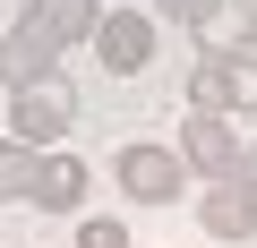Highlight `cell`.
I'll return each mask as SVG.
<instances>
[{"label":"cell","mask_w":257,"mask_h":248,"mask_svg":"<svg viewBox=\"0 0 257 248\" xmlns=\"http://www.w3.org/2000/svg\"><path fill=\"white\" fill-rule=\"evenodd\" d=\"M197 222H206L214 239H257V188H248V180H206Z\"/></svg>","instance_id":"cell-6"},{"label":"cell","mask_w":257,"mask_h":248,"mask_svg":"<svg viewBox=\"0 0 257 248\" xmlns=\"http://www.w3.org/2000/svg\"><path fill=\"white\" fill-rule=\"evenodd\" d=\"M248 52H257V43H248Z\"/></svg>","instance_id":"cell-14"},{"label":"cell","mask_w":257,"mask_h":248,"mask_svg":"<svg viewBox=\"0 0 257 248\" xmlns=\"http://www.w3.org/2000/svg\"><path fill=\"white\" fill-rule=\"evenodd\" d=\"M9 120H18V137H26V146H60V137H69V120H77L69 77H35V86H18V94H9Z\"/></svg>","instance_id":"cell-3"},{"label":"cell","mask_w":257,"mask_h":248,"mask_svg":"<svg viewBox=\"0 0 257 248\" xmlns=\"http://www.w3.org/2000/svg\"><path fill=\"white\" fill-rule=\"evenodd\" d=\"M180 154L197 180H248V146L231 129V111H189L180 120Z\"/></svg>","instance_id":"cell-1"},{"label":"cell","mask_w":257,"mask_h":248,"mask_svg":"<svg viewBox=\"0 0 257 248\" xmlns=\"http://www.w3.org/2000/svg\"><path fill=\"white\" fill-rule=\"evenodd\" d=\"M26 18L69 52V43H94V26H103V0H26Z\"/></svg>","instance_id":"cell-7"},{"label":"cell","mask_w":257,"mask_h":248,"mask_svg":"<svg viewBox=\"0 0 257 248\" xmlns=\"http://www.w3.org/2000/svg\"><path fill=\"white\" fill-rule=\"evenodd\" d=\"M197 43L206 52H248L257 43V9H248V0H214V9L197 18Z\"/></svg>","instance_id":"cell-9"},{"label":"cell","mask_w":257,"mask_h":248,"mask_svg":"<svg viewBox=\"0 0 257 248\" xmlns=\"http://www.w3.org/2000/svg\"><path fill=\"white\" fill-rule=\"evenodd\" d=\"M35 77H60V43H52L35 18H18L9 43H0V86L18 94V86H35Z\"/></svg>","instance_id":"cell-5"},{"label":"cell","mask_w":257,"mask_h":248,"mask_svg":"<svg viewBox=\"0 0 257 248\" xmlns=\"http://www.w3.org/2000/svg\"><path fill=\"white\" fill-rule=\"evenodd\" d=\"M111 180L138 197V205H172L180 180H189V154H180V146H120V154H111Z\"/></svg>","instance_id":"cell-2"},{"label":"cell","mask_w":257,"mask_h":248,"mask_svg":"<svg viewBox=\"0 0 257 248\" xmlns=\"http://www.w3.org/2000/svg\"><path fill=\"white\" fill-rule=\"evenodd\" d=\"M94 60H103V77H138V69L155 60V18H138V9H103V26H94Z\"/></svg>","instance_id":"cell-4"},{"label":"cell","mask_w":257,"mask_h":248,"mask_svg":"<svg viewBox=\"0 0 257 248\" xmlns=\"http://www.w3.org/2000/svg\"><path fill=\"white\" fill-rule=\"evenodd\" d=\"M86 188H94V171H86L77 154H43V180H35V205H43V214H77Z\"/></svg>","instance_id":"cell-8"},{"label":"cell","mask_w":257,"mask_h":248,"mask_svg":"<svg viewBox=\"0 0 257 248\" xmlns=\"http://www.w3.org/2000/svg\"><path fill=\"white\" fill-rule=\"evenodd\" d=\"M248 188H257V146H248Z\"/></svg>","instance_id":"cell-13"},{"label":"cell","mask_w":257,"mask_h":248,"mask_svg":"<svg viewBox=\"0 0 257 248\" xmlns=\"http://www.w3.org/2000/svg\"><path fill=\"white\" fill-rule=\"evenodd\" d=\"M77 248H128V222L120 214H86L77 222Z\"/></svg>","instance_id":"cell-11"},{"label":"cell","mask_w":257,"mask_h":248,"mask_svg":"<svg viewBox=\"0 0 257 248\" xmlns=\"http://www.w3.org/2000/svg\"><path fill=\"white\" fill-rule=\"evenodd\" d=\"M43 154H52V146H26V137H9V146H0V197H35Z\"/></svg>","instance_id":"cell-10"},{"label":"cell","mask_w":257,"mask_h":248,"mask_svg":"<svg viewBox=\"0 0 257 248\" xmlns=\"http://www.w3.org/2000/svg\"><path fill=\"white\" fill-rule=\"evenodd\" d=\"M155 9H163V18H180V26H197V18L214 9V0H155Z\"/></svg>","instance_id":"cell-12"}]
</instances>
